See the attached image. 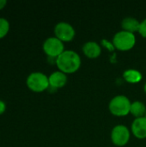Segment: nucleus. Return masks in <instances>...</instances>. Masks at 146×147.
I'll return each instance as SVG.
<instances>
[{"instance_id": "1", "label": "nucleus", "mask_w": 146, "mask_h": 147, "mask_svg": "<svg viewBox=\"0 0 146 147\" xmlns=\"http://www.w3.org/2000/svg\"><path fill=\"white\" fill-rule=\"evenodd\" d=\"M59 71L64 73H73L81 65V58L77 53L72 50H65L55 60Z\"/></svg>"}, {"instance_id": "2", "label": "nucleus", "mask_w": 146, "mask_h": 147, "mask_svg": "<svg viewBox=\"0 0 146 147\" xmlns=\"http://www.w3.org/2000/svg\"><path fill=\"white\" fill-rule=\"evenodd\" d=\"M26 84L34 92H42L49 88V79L45 73L34 71L27 77Z\"/></svg>"}, {"instance_id": "3", "label": "nucleus", "mask_w": 146, "mask_h": 147, "mask_svg": "<svg viewBox=\"0 0 146 147\" xmlns=\"http://www.w3.org/2000/svg\"><path fill=\"white\" fill-rule=\"evenodd\" d=\"M132 102L127 96L118 95L114 96L108 104L109 111L116 116H125L130 113Z\"/></svg>"}, {"instance_id": "4", "label": "nucleus", "mask_w": 146, "mask_h": 147, "mask_svg": "<svg viewBox=\"0 0 146 147\" xmlns=\"http://www.w3.org/2000/svg\"><path fill=\"white\" fill-rule=\"evenodd\" d=\"M136 42V37L133 33L121 30L117 32L113 38V44L115 48L121 51L132 49Z\"/></svg>"}, {"instance_id": "5", "label": "nucleus", "mask_w": 146, "mask_h": 147, "mask_svg": "<svg viewBox=\"0 0 146 147\" xmlns=\"http://www.w3.org/2000/svg\"><path fill=\"white\" fill-rule=\"evenodd\" d=\"M42 48L44 53L49 58L54 59H57L65 51L64 42L55 36L48 37L43 42Z\"/></svg>"}, {"instance_id": "6", "label": "nucleus", "mask_w": 146, "mask_h": 147, "mask_svg": "<svg viewBox=\"0 0 146 147\" xmlns=\"http://www.w3.org/2000/svg\"><path fill=\"white\" fill-rule=\"evenodd\" d=\"M75 29L69 22H59L54 27V34L55 37L59 39L61 41H71L75 36Z\"/></svg>"}, {"instance_id": "7", "label": "nucleus", "mask_w": 146, "mask_h": 147, "mask_svg": "<svg viewBox=\"0 0 146 147\" xmlns=\"http://www.w3.org/2000/svg\"><path fill=\"white\" fill-rule=\"evenodd\" d=\"M130 139V131L124 125L115 126L111 132V140L115 146H123L127 144Z\"/></svg>"}, {"instance_id": "8", "label": "nucleus", "mask_w": 146, "mask_h": 147, "mask_svg": "<svg viewBox=\"0 0 146 147\" xmlns=\"http://www.w3.org/2000/svg\"><path fill=\"white\" fill-rule=\"evenodd\" d=\"M49 79V87L53 90H57L65 85L67 82L66 74L62 72L61 71H56L50 74L48 77Z\"/></svg>"}, {"instance_id": "9", "label": "nucleus", "mask_w": 146, "mask_h": 147, "mask_svg": "<svg viewBox=\"0 0 146 147\" xmlns=\"http://www.w3.org/2000/svg\"><path fill=\"white\" fill-rule=\"evenodd\" d=\"M132 132L138 139L146 138V118L139 117L136 118L132 124Z\"/></svg>"}, {"instance_id": "10", "label": "nucleus", "mask_w": 146, "mask_h": 147, "mask_svg": "<svg viewBox=\"0 0 146 147\" xmlns=\"http://www.w3.org/2000/svg\"><path fill=\"white\" fill-rule=\"evenodd\" d=\"M83 52L88 58L95 59L100 56L102 53V48L97 42L94 40H89L83 44Z\"/></svg>"}, {"instance_id": "11", "label": "nucleus", "mask_w": 146, "mask_h": 147, "mask_svg": "<svg viewBox=\"0 0 146 147\" xmlns=\"http://www.w3.org/2000/svg\"><path fill=\"white\" fill-rule=\"evenodd\" d=\"M139 26H140V22L136 18L132 17V16L125 17L121 22V27H122L123 30L128 31L131 33L139 31Z\"/></svg>"}, {"instance_id": "12", "label": "nucleus", "mask_w": 146, "mask_h": 147, "mask_svg": "<svg viewBox=\"0 0 146 147\" xmlns=\"http://www.w3.org/2000/svg\"><path fill=\"white\" fill-rule=\"evenodd\" d=\"M123 78L126 81L131 84H136L141 81L142 74L140 71L135 69H127L123 72Z\"/></svg>"}, {"instance_id": "13", "label": "nucleus", "mask_w": 146, "mask_h": 147, "mask_svg": "<svg viewBox=\"0 0 146 147\" xmlns=\"http://www.w3.org/2000/svg\"><path fill=\"white\" fill-rule=\"evenodd\" d=\"M146 108L144 102L140 101H135L132 102L131 104V109H130V113L134 115L136 118L139 117H144L145 115Z\"/></svg>"}, {"instance_id": "14", "label": "nucleus", "mask_w": 146, "mask_h": 147, "mask_svg": "<svg viewBox=\"0 0 146 147\" xmlns=\"http://www.w3.org/2000/svg\"><path fill=\"white\" fill-rule=\"evenodd\" d=\"M10 28V24L9 22L4 18V17H0V39L4 38Z\"/></svg>"}, {"instance_id": "15", "label": "nucleus", "mask_w": 146, "mask_h": 147, "mask_svg": "<svg viewBox=\"0 0 146 147\" xmlns=\"http://www.w3.org/2000/svg\"><path fill=\"white\" fill-rule=\"evenodd\" d=\"M139 34L146 38V18L144 19L141 22H140V26H139Z\"/></svg>"}, {"instance_id": "16", "label": "nucleus", "mask_w": 146, "mask_h": 147, "mask_svg": "<svg viewBox=\"0 0 146 147\" xmlns=\"http://www.w3.org/2000/svg\"><path fill=\"white\" fill-rule=\"evenodd\" d=\"M102 44L105 47H107L109 51H113L115 47H114V44L113 43H111L109 40H102Z\"/></svg>"}, {"instance_id": "17", "label": "nucleus", "mask_w": 146, "mask_h": 147, "mask_svg": "<svg viewBox=\"0 0 146 147\" xmlns=\"http://www.w3.org/2000/svg\"><path fill=\"white\" fill-rule=\"evenodd\" d=\"M6 103L4 101L0 100V115H3L5 111H6Z\"/></svg>"}, {"instance_id": "18", "label": "nucleus", "mask_w": 146, "mask_h": 147, "mask_svg": "<svg viewBox=\"0 0 146 147\" xmlns=\"http://www.w3.org/2000/svg\"><path fill=\"white\" fill-rule=\"evenodd\" d=\"M7 4V0H0V10L3 9Z\"/></svg>"}, {"instance_id": "19", "label": "nucleus", "mask_w": 146, "mask_h": 147, "mask_svg": "<svg viewBox=\"0 0 146 147\" xmlns=\"http://www.w3.org/2000/svg\"><path fill=\"white\" fill-rule=\"evenodd\" d=\"M145 91L146 92V83H145Z\"/></svg>"}, {"instance_id": "20", "label": "nucleus", "mask_w": 146, "mask_h": 147, "mask_svg": "<svg viewBox=\"0 0 146 147\" xmlns=\"http://www.w3.org/2000/svg\"><path fill=\"white\" fill-rule=\"evenodd\" d=\"M145 118H146V112H145Z\"/></svg>"}]
</instances>
